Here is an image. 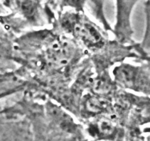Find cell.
I'll list each match as a JSON object with an SVG mask.
<instances>
[{
  "mask_svg": "<svg viewBox=\"0 0 150 141\" xmlns=\"http://www.w3.org/2000/svg\"><path fill=\"white\" fill-rule=\"evenodd\" d=\"M137 0H119V2L120 4L122 9L123 11H127V12L129 11L132 5ZM128 13H129V12H128Z\"/></svg>",
  "mask_w": 150,
  "mask_h": 141,
  "instance_id": "cell-1",
  "label": "cell"
}]
</instances>
